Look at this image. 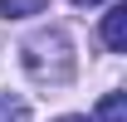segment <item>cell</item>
Masks as SVG:
<instances>
[{
    "label": "cell",
    "mask_w": 127,
    "mask_h": 122,
    "mask_svg": "<svg viewBox=\"0 0 127 122\" xmlns=\"http://www.w3.org/2000/svg\"><path fill=\"white\" fill-rule=\"evenodd\" d=\"M103 44H108L112 54L127 49V5H112L108 15H103Z\"/></svg>",
    "instance_id": "obj_2"
},
{
    "label": "cell",
    "mask_w": 127,
    "mask_h": 122,
    "mask_svg": "<svg viewBox=\"0 0 127 122\" xmlns=\"http://www.w3.org/2000/svg\"><path fill=\"white\" fill-rule=\"evenodd\" d=\"M98 122H127V98H122V93H103V103H98Z\"/></svg>",
    "instance_id": "obj_3"
},
{
    "label": "cell",
    "mask_w": 127,
    "mask_h": 122,
    "mask_svg": "<svg viewBox=\"0 0 127 122\" xmlns=\"http://www.w3.org/2000/svg\"><path fill=\"white\" fill-rule=\"evenodd\" d=\"M59 122H88V117H59Z\"/></svg>",
    "instance_id": "obj_7"
},
{
    "label": "cell",
    "mask_w": 127,
    "mask_h": 122,
    "mask_svg": "<svg viewBox=\"0 0 127 122\" xmlns=\"http://www.w3.org/2000/svg\"><path fill=\"white\" fill-rule=\"evenodd\" d=\"M49 0H0V15L5 20H30V15H39Z\"/></svg>",
    "instance_id": "obj_4"
},
{
    "label": "cell",
    "mask_w": 127,
    "mask_h": 122,
    "mask_svg": "<svg viewBox=\"0 0 127 122\" xmlns=\"http://www.w3.org/2000/svg\"><path fill=\"white\" fill-rule=\"evenodd\" d=\"M73 5H103V0H73Z\"/></svg>",
    "instance_id": "obj_6"
},
{
    "label": "cell",
    "mask_w": 127,
    "mask_h": 122,
    "mask_svg": "<svg viewBox=\"0 0 127 122\" xmlns=\"http://www.w3.org/2000/svg\"><path fill=\"white\" fill-rule=\"evenodd\" d=\"M0 122H30V107L10 93H0Z\"/></svg>",
    "instance_id": "obj_5"
},
{
    "label": "cell",
    "mask_w": 127,
    "mask_h": 122,
    "mask_svg": "<svg viewBox=\"0 0 127 122\" xmlns=\"http://www.w3.org/2000/svg\"><path fill=\"white\" fill-rule=\"evenodd\" d=\"M25 68H30V78L49 83V88L68 83V78H73V54H68V39H64L59 30L34 34L30 44H25Z\"/></svg>",
    "instance_id": "obj_1"
}]
</instances>
